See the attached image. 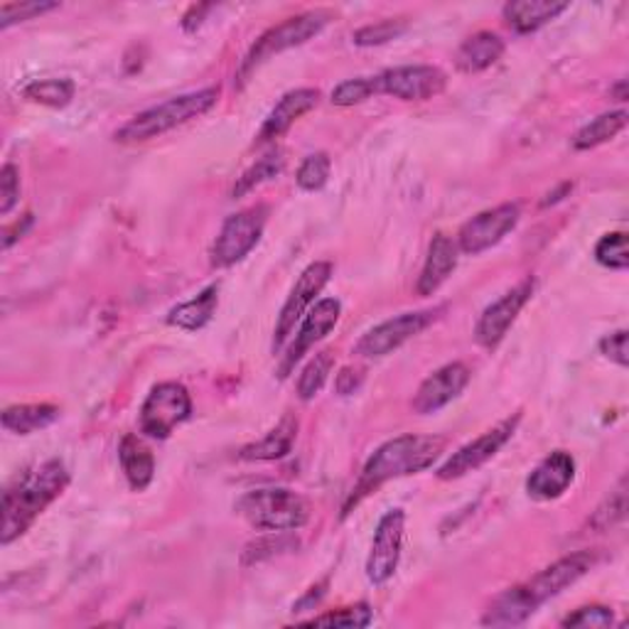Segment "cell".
<instances>
[{"label": "cell", "mask_w": 629, "mask_h": 629, "mask_svg": "<svg viewBox=\"0 0 629 629\" xmlns=\"http://www.w3.org/2000/svg\"><path fill=\"white\" fill-rule=\"evenodd\" d=\"M592 566H596V553L590 551H578L561 558V561L543 568L539 576H533L531 580H527V583L502 592V596L490 605V610L484 612L482 625L484 627L524 625L543 602L561 596L566 588L576 586Z\"/></svg>", "instance_id": "cell-1"}, {"label": "cell", "mask_w": 629, "mask_h": 629, "mask_svg": "<svg viewBox=\"0 0 629 629\" xmlns=\"http://www.w3.org/2000/svg\"><path fill=\"white\" fill-rule=\"evenodd\" d=\"M445 448L448 441L443 435H413V433L399 435L394 441L379 445L372 458L366 460L350 500L344 502L342 519H347L352 509L357 507L364 497L376 492L382 484L433 468L438 458L445 453Z\"/></svg>", "instance_id": "cell-2"}, {"label": "cell", "mask_w": 629, "mask_h": 629, "mask_svg": "<svg viewBox=\"0 0 629 629\" xmlns=\"http://www.w3.org/2000/svg\"><path fill=\"white\" fill-rule=\"evenodd\" d=\"M67 484L69 472L65 462L50 460L35 472L22 474L13 487H8L3 494V533H0V543L8 546L20 539L35 524V519L67 490Z\"/></svg>", "instance_id": "cell-3"}, {"label": "cell", "mask_w": 629, "mask_h": 629, "mask_svg": "<svg viewBox=\"0 0 629 629\" xmlns=\"http://www.w3.org/2000/svg\"><path fill=\"white\" fill-rule=\"evenodd\" d=\"M217 101H219V89L217 87L180 94V97H173V99L153 106V109L130 118L126 126L116 130L114 140H116V144H124V146L146 144V140L160 138L163 134H168V130L183 126L187 121H193V118L205 116Z\"/></svg>", "instance_id": "cell-4"}, {"label": "cell", "mask_w": 629, "mask_h": 629, "mask_svg": "<svg viewBox=\"0 0 629 629\" xmlns=\"http://www.w3.org/2000/svg\"><path fill=\"white\" fill-rule=\"evenodd\" d=\"M239 514L256 531H295L311 521V502L288 487H264L246 492L236 502Z\"/></svg>", "instance_id": "cell-5"}, {"label": "cell", "mask_w": 629, "mask_h": 629, "mask_svg": "<svg viewBox=\"0 0 629 629\" xmlns=\"http://www.w3.org/2000/svg\"><path fill=\"white\" fill-rule=\"evenodd\" d=\"M332 18H335L332 10L315 8V10H307V13L288 18L286 22H281V26H276V28H271L268 32L261 35L256 45L244 57L242 69H239V79L246 81L248 75H252L256 67L268 62L271 57H276V55L286 52V50H293V47L305 45L307 40H313L315 35H320L330 26Z\"/></svg>", "instance_id": "cell-6"}, {"label": "cell", "mask_w": 629, "mask_h": 629, "mask_svg": "<svg viewBox=\"0 0 629 629\" xmlns=\"http://www.w3.org/2000/svg\"><path fill=\"white\" fill-rule=\"evenodd\" d=\"M266 222H268L266 205L248 207L227 217V222L222 224V232L217 236L215 246H212L209 254L212 268H229L252 254L258 246L261 236H264Z\"/></svg>", "instance_id": "cell-7"}, {"label": "cell", "mask_w": 629, "mask_h": 629, "mask_svg": "<svg viewBox=\"0 0 629 629\" xmlns=\"http://www.w3.org/2000/svg\"><path fill=\"white\" fill-rule=\"evenodd\" d=\"M189 415H193L189 391L177 382H165L153 386L140 406V431L153 441H168L177 425H183Z\"/></svg>", "instance_id": "cell-8"}, {"label": "cell", "mask_w": 629, "mask_h": 629, "mask_svg": "<svg viewBox=\"0 0 629 629\" xmlns=\"http://www.w3.org/2000/svg\"><path fill=\"white\" fill-rule=\"evenodd\" d=\"M332 271H335V266H332L330 261H315V264L307 266L301 273V278L295 281L291 295L278 313L276 330H273V354H278L283 347H286V342L295 332V325H298L307 315V311H311V305L315 303L317 295L325 291L332 278Z\"/></svg>", "instance_id": "cell-9"}, {"label": "cell", "mask_w": 629, "mask_h": 629, "mask_svg": "<svg viewBox=\"0 0 629 629\" xmlns=\"http://www.w3.org/2000/svg\"><path fill=\"white\" fill-rule=\"evenodd\" d=\"M448 77L443 69L431 65L394 67L374 77L376 94H386L399 101H429L443 94Z\"/></svg>", "instance_id": "cell-10"}, {"label": "cell", "mask_w": 629, "mask_h": 629, "mask_svg": "<svg viewBox=\"0 0 629 629\" xmlns=\"http://www.w3.org/2000/svg\"><path fill=\"white\" fill-rule=\"evenodd\" d=\"M519 421H521V415L517 413L514 419H507L502 423H497L494 429L482 433L480 438H474L472 443L462 445L458 453H453V458L438 468V478L445 480V482L448 480H460V478H465V474L480 470L484 462H490L509 443V438L514 435Z\"/></svg>", "instance_id": "cell-11"}, {"label": "cell", "mask_w": 629, "mask_h": 629, "mask_svg": "<svg viewBox=\"0 0 629 629\" xmlns=\"http://www.w3.org/2000/svg\"><path fill=\"white\" fill-rule=\"evenodd\" d=\"M433 320H435L433 311L401 313V315L391 317V320H386V323L376 325V327L366 332V335L357 342L354 352H357L360 357H366V360L386 357V354L396 352L401 344H406L415 335H421V332L429 327Z\"/></svg>", "instance_id": "cell-12"}, {"label": "cell", "mask_w": 629, "mask_h": 629, "mask_svg": "<svg viewBox=\"0 0 629 629\" xmlns=\"http://www.w3.org/2000/svg\"><path fill=\"white\" fill-rule=\"evenodd\" d=\"M403 529H406V512L403 509H391V512L379 519L372 551L370 558H366V578L374 586H384L386 580L394 578L401 561Z\"/></svg>", "instance_id": "cell-13"}, {"label": "cell", "mask_w": 629, "mask_h": 629, "mask_svg": "<svg viewBox=\"0 0 629 629\" xmlns=\"http://www.w3.org/2000/svg\"><path fill=\"white\" fill-rule=\"evenodd\" d=\"M519 217V205H512V202L480 212L478 217H472L460 227L458 248L468 256H480L487 248L500 244L509 232H514Z\"/></svg>", "instance_id": "cell-14"}, {"label": "cell", "mask_w": 629, "mask_h": 629, "mask_svg": "<svg viewBox=\"0 0 629 629\" xmlns=\"http://www.w3.org/2000/svg\"><path fill=\"white\" fill-rule=\"evenodd\" d=\"M533 295V281H521L517 288L504 293L500 301L492 303L482 313L478 327H474V340H478L484 350H497L507 337V332L517 323L519 313L524 311V305Z\"/></svg>", "instance_id": "cell-15"}, {"label": "cell", "mask_w": 629, "mask_h": 629, "mask_svg": "<svg viewBox=\"0 0 629 629\" xmlns=\"http://www.w3.org/2000/svg\"><path fill=\"white\" fill-rule=\"evenodd\" d=\"M340 315H342V303L337 298H323L311 313L305 315L298 332H295L293 344L286 352V360H283L278 370L281 379H286L293 372V366L305 357L307 350H313L317 342H323L330 332L337 327Z\"/></svg>", "instance_id": "cell-16"}, {"label": "cell", "mask_w": 629, "mask_h": 629, "mask_svg": "<svg viewBox=\"0 0 629 629\" xmlns=\"http://www.w3.org/2000/svg\"><path fill=\"white\" fill-rule=\"evenodd\" d=\"M470 370L462 362L445 364L441 370L433 372L425 382L415 391L411 406L415 413L429 415L445 409L450 401H455L462 391L470 384Z\"/></svg>", "instance_id": "cell-17"}, {"label": "cell", "mask_w": 629, "mask_h": 629, "mask_svg": "<svg viewBox=\"0 0 629 629\" xmlns=\"http://www.w3.org/2000/svg\"><path fill=\"white\" fill-rule=\"evenodd\" d=\"M576 480V460L566 450H556L549 458H543L537 470L529 474L527 492L531 500L551 502L568 492V487Z\"/></svg>", "instance_id": "cell-18"}, {"label": "cell", "mask_w": 629, "mask_h": 629, "mask_svg": "<svg viewBox=\"0 0 629 629\" xmlns=\"http://www.w3.org/2000/svg\"><path fill=\"white\" fill-rule=\"evenodd\" d=\"M320 101V91L317 89H295L288 91L268 114V118L261 126L258 136H256V146L264 144H273V140L281 138L286 130L298 121L301 116H305L307 111H313Z\"/></svg>", "instance_id": "cell-19"}, {"label": "cell", "mask_w": 629, "mask_h": 629, "mask_svg": "<svg viewBox=\"0 0 629 629\" xmlns=\"http://www.w3.org/2000/svg\"><path fill=\"white\" fill-rule=\"evenodd\" d=\"M458 258H460L458 242L450 239L448 234H435L429 246V256H425L419 283H415L419 295L425 298V295H433L438 288H441L458 268Z\"/></svg>", "instance_id": "cell-20"}, {"label": "cell", "mask_w": 629, "mask_h": 629, "mask_svg": "<svg viewBox=\"0 0 629 629\" xmlns=\"http://www.w3.org/2000/svg\"><path fill=\"white\" fill-rule=\"evenodd\" d=\"M571 3H553V0H517V3L504 6L507 26L519 35L537 32L543 26H549L558 16L566 13Z\"/></svg>", "instance_id": "cell-21"}, {"label": "cell", "mask_w": 629, "mask_h": 629, "mask_svg": "<svg viewBox=\"0 0 629 629\" xmlns=\"http://www.w3.org/2000/svg\"><path fill=\"white\" fill-rule=\"evenodd\" d=\"M504 55V40L494 32H474L470 38L460 45V50L455 55V65L460 72L465 75H478L497 65Z\"/></svg>", "instance_id": "cell-22"}, {"label": "cell", "mask_w": 629, "mask_h": 629, "mask_svg": "<svg viewBox=\"0 0 629 629\" xmlns=\"http://www.w3.org/2000/svg\"><path fill=\"white\" fill-rule=\"evenodd\" d=\"M295 438H298V419L293 413H286L281 419V423L276 429L268 431L258 443L244 445L239 450V460H248V462H271V460H281L286 458L291 450Z\"/></svg>", "instance_id": "cell-23"}, {"label": "cell", "mask_w": 629, "mask_h": 629, "mask_svg": "<svg viewBox=\"0 0 629 629\" xmlns=\"http://www.w3.org/2000/svg\"><path fill=\"white\" fill-rule=\"evenodd\" d=\"M217 307H219V283H212V286L195 295L193 301L175 305L168 317H165V323L185 332H197L212 323Z\"/></svg>", "instance_id": "cell-24"}, {"label": "cell", "mask_w": 629, "mask_h": 629, "mask_svg": "<svg viewBox=\"0 0 629 629\" xmlns=\"http://www.w3.org/2000/svg\"><path fill=\"white\" fill-rule=\"evenodd\" d=\"M118 462L134 492H146L156 478V458L136 435H126L118 445Z\"/></svg>", "instance_id": "cell-25"}, {"label": "cell", "mask_w": 629, "mask_h": 629, "mask_svg": "<svg viewBox=\"0 0 629 629\" xmlns=\"http://www.w3.org/2000/svg\"><path fill=\"white\" fill-rule=\"evenodd\" d=\"M59 406L52 403H22V406H8L3 411V429L16 435L38 433L59 419Z\"/></svg>", "instance_id": "cell-26"}, {"label": "cell", "mask_w": 629, "mask_h": 629, "mask_svg": "<svg viewBox=\"0 0 629 629\" xmlns=\"http://www.w3.org/2000/svg\"><path fill=\"white\" fill-rule=\"evenodd\" d=\"M627 126V111H610L598 116L596 121H590L588 126H583L573 136V148L576 150H590L598 148L602 144L612 140L620 130H625Z\"/></svg>", "instance_id": "cell-27"}, {"label": "cell", "mask_w": 629, "mask_h": 629, "mask_svg": "<svg viewBox=\"0 0 629 629\" xmlns=\"http://www.w3.org/2000/svg\"><path fill=\"white\" fill-rule=\"evenodd\" d=\"M283 168H286V153L283 150H273L268 153V156H264L261 160H256L252 168H248L239 180H236L234 189H232V197L234 199H239L244 195L252 193V189H256L258 185H264L268 180H273V177H278L283 173Z\"/></svg>", "instance_id": "cell-28"}, {"label": "cell", "mask_w": 629, "mask_h": 629, "mask_svg": "<svg viewBox=\"0 0 629 629\" xmlns=\"http://www.w3.org/2000/svg\"><path fill=\"white\" fill-rule=\"evenodd\" d=\"M75 91L72 79H38L22 89V97L32 104L50 106V109H65L72 104Z\"/></svg>", "instance_id": "cell-29"}, {"label": "cell", "mask_w": 629, "mask_h": 629, "mask_svg": "<svg viewBox=\"0 0 629 629\" xmlns=\"http://www.w3.org/2000/svg\"><path fill=\"white\" fill-rule=\"evenodd\" d=\"M335 366V360H332L330 352H320L315 357L305 364V370L298 376V396L301 401H313L320 391H323L327 376Z\"/></svg>", "instance_id": "cell-30"}, {"label": "cell", "mask_w": 629, "mask_h": 629, "mask_svg": "<svg viewBox=\"0 0 629 629\" xmlns=\"http://www.w3.org/2000/svg\"><path fill=\"white\" fill-rule=\"evenodd\" d=\"M288 533L291 531H271V537L256 539L254 543H248L246 549H244L242 563L244 566H254V563L266 561V558H273V556H278L283 551H293L295 546H298V539L288 537Z\"/></svg>", "instance_id": "cell-31"}, {"label": "cell", "mask_w": 629, "mask_h": 629, "mask_svg": "<svg viewBox=\"0 0 629 629\" xmlns=\"http://www.w3.org/2000/svg\"><path fill=\"white\" fill-rule=\"evenodd\" d=\"M374 622V612L366 602L352 605V608H342L327 615H317L313 620H307L305 625L313 627H344V629H362L370 627Z\"/></svg>", "instance_id": "cell-32"}, {"label": "cell", "mask_w": 629, "mask_h": 629, "mask_svg": "<svg viewBox=\"0 0 629 629\" xmlns=\"http://www.w3.org/2000/svg\"><path fill=\"white\" fill-rule=\"evenodd\" d=\"M330 170H332V160L327 153H313V156H307L301 168L298 175H295V183H298L301 189L305 193H317V189H323L330 180Z\"/></svg>", "instance_id": "cell-33"}, {"label": "cell", "mask_w": 629, "mask_h": 629, "mask_svg": "<svg viewBox=\"0 0 629 629\" xmlns=\"http://www.w3.org/2000/svg\"><path fill=\"white\" fill-rule=\"evenodd\" d=\"M596 261L600 266L610 268V271H627V266H629L627 234L625 232L605 234L596 246Z\"/></svg>", "instance_id": "cell-34"}, {"label": "cell", "mask_w": 629, "mask_h": 629, "mask_svg": "<svg viewBox=\"0 0 629 629\" xmlns=\"http://www.w3.org/2000/svg\"><path fill=\"white\" fill-rule=\"evenodd\" d=\"M406 28H409L406 20L386 18L382 22H374V26H366V28L357 30L352 40L357 47H379V45H386L391 40L401 38V35L406 32Z\"/></svg>", "instance_id": "cell-35"}, {"label": "cell", "mask_w": 629, "mask_h": 629, "mask_svg": "<svg viewBox=\"0 0 629 629\" xmlns=\"http://www.w3.org/2000/svg\"><path fill=\"white\" fill-rule=\"evenodd\" d=\"M374 94H376L374 77H357L342 81V85L332 91L330 101L335 106H342V109H347V106H357L366 99H372Z\"/></svg>", "instance_id": "cell-36"}, {"label": "cell", "mask_w": 629, "mask_h": 629, "mask_svg": "<svg viewBox=\"0 0 629 629\" xmlns=\"http://www.w3.org/2000/svg\"><path fill=\"white\" fill-rule=\"evenodd\" d=\"M625 514H627V492H625V482H622L620 487H617V492L610 497V500L602 507H598V512L590 519V527L598 531H608L620 524Z\"/></svg>", "instance_id": "cell-37"}, {"label": "cell", "mask_w": 629, "mask_h": 629, "mask_svg": "<svg viewBox=\"0 0 629 629\" xmlns=\"http://www.w3.org/2000/svg\"><path fill=\"white\" fill-rule=\"evenodd\" d=\"M57 8V3H3L0 6V30H8L10 26H16V22L32 20Z\"/></svg>", "instance_id": "cell-38"}, {"label": "cell", "mask_w": 629, "mask_h": 629, "mask_svg": "<svg viewBox=\"0 0 629 629\" xmlns=\"http://www.w3.org/2000/svg\"><path fill=\"white\" fill-rule=\"evenodd\" d=\"M563 627H583V629H600V627H612L615 625V612L605 605H588L580 608L573 615H568L561 622Z\"/></svg>", "instance_id": "cell-39"}, {"label": "cell", "mask_w": 629, "mask_h": 629, "mask_svg": "<svg viewBox=\"0 0 629 629\" xmlns=\"http://www.w3.org/2000/svg\"><path fill=\"white\" fill-rule=\"evenodd\" d=\"M20 199V173L13 163H6L0 170V215H10Z\"/></svg>", "instance_id": "cell-40"}, {"label": "cell", "mask_w": 629, "mask_h": 629, "mask_svg": "<svg viewBox=\"0 0 629 629\" xmlns=\"http://www.w3.org/2000/svg\"><path fill=\"white\" fill-rule=\"evenodd\" d=\"M600 352H602L605 360H610L617 366H622V370H627V364H629L627 330H617V332H612V335L602 337L600 340Z\"/></svg>", "instance_id": "cell-41"}, {"label": "cell", "mask_w": 629, "mask_h": 629, "mask_svg": "<svg viewBox=\"0 0 629 629\" xmlns=\"http://www.w3.org/2000/svg\"><path fill=\"white\" fill-rule=\"evenodd\" d=\"M362 384H364V372L354 370V366H344L335 379V391L340 396H350L354 391H360Z\"/></svg>", "instance_id": "cell-42"}, {"label": "cell", "mask_w": 629, "mask_h": 629, "mask_svg": "<svg viewBox=\"0 0 629 629\" xmlns=\"http://www.w3.org/2000/svg\"><path fill=\"white\" fill-rule=\"evenodd\" d=\"M30 227H32V215H26V219H22V224L16 222L13 227H6V232H3V246H6V248L13 246L18 239H22V234H26Z\"/></svg>", "instance_id": "cell-43"}, {"label": "cell", "mask_w": 629, "mask_h": 629, "mask_svg": "<svg viewBox=\"0 0 629 629\" xmlns=\"http://www.w3.org/2000/svg\"><path fill=\"white\" fill-rule=\"evenodd\" d=\"M212 8H215V6H193V8H189V13L183 20V28L187 32H195L202 26V22H205V16L209 13Z\"/></svg>", "instance_id": "cell-44"}, {"label": "cell", "mask_w": 629, "mask_h": 629, "mask_svg": "<svg viewBox=\"0 0 629 629\" xmlns=\"http://www.w3.org/2000/svg\"><path fill=\"white\" fill-rule=\"evenodd\" d=\"M573 189V185L571 183H566V185H561V189H556V193H551L549 197L543 199V207H549V205H556V202H561L563 199V195H568Z\"/></svg>", "instance_id": "cell-45"}, {"label": "cell", "mask_w": 629, "mask_h": 629, "mask_svg": "<svg viewBox=\"0 0 629 629\" xmlns=\"http://www.w3.org/2000/svg\"><path fill=\"white\" fill-rule=\"evenodd\" d=\"M612 94L617 97V101H627V81L622 79L620 85H617V87L612 89Z\"/></svg>", "instance_id": "cell-46"}]
</instances>
